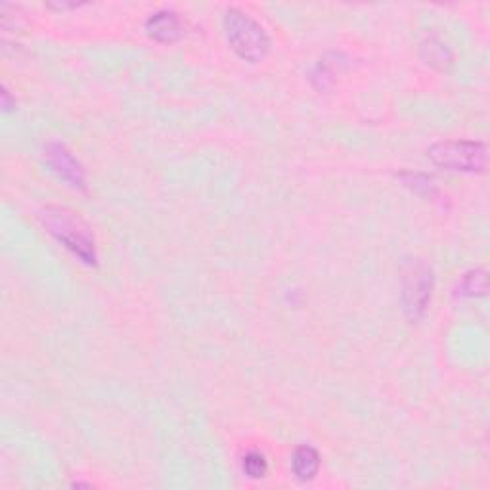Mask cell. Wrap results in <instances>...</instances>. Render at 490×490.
I'll return each mask as SVG.
<instances>
[{"mask_svg": "<svg viewBox=\"0 0 490 490\" xmlns=\"http://www.w3.org/2000/svg\"><path fill=\"white\" fill-rule=\"evenodd\" d=\"M37 216L43 228L56 242H60L67 251H72L84 264L96 266L98 253L92 228L77 213L60 206H46Z\"/></svg>", "mask_w": 490, "mask_h": 490, "instance_id": "1", "label": "cell"}, {"mask_svg": "<svg viewBox=\"0 0 490 490\" xmlns=\"http://www.w3.org/2000/svg\"><path fill=\"white\" fill-rule=\"evenodd\" d=\"M225 33L230 48L249 63L263 62L270 53V39L259 22L249 14L230 8L225 14Z\"/></svg>", "mask_w": 490, "mask_h": 490, "instance_id": "2", "label": "cell"}, {"mask_svg": "<svg viewBox=\"0 0 490 490\" xmlns=\"http://www.w3.org/2000/svg\"><path fill=\"white\" fill-rule=\"evenodd\" d=\"M433 165L454 173H485L488 163V149L477 140H445L428 149Z\"/></svg>", "mask_w": 490, "mask_h": 490, "instance_id": "3", "label": "cell"}, {"mask_svg": "<svg viewBox=\"0 0 490 490\" xmlns=\"http://www.w3.org/2000/svg\"><path fill=\"white\" fill-rule=\"evenodd\" d=\"M435 276L429 264L424 261H408L402 268V311L410 322H418L424 318L431 295H433Z\"/></svg>", "mask_w": 490, "mask_h": 490, "instance_id": "4", "label": "cell"}, {"mask_svg": "<svg viewBox=\"0 0 490 490\" xmlns=\"http://www.w3.org/2000/svg\"><path fill=\"white\" fill-rule=\"evenodd\" d=\"M44 156L53 171L75 190H87V173L81 161L60 142H50L44 148Z\"/></svg>", "mask_w": 490, "mask_h": 490, "instance_id": "5", "label": "cell"}, {"mask_svg": "<svg viewBox=\"0 0 490 490\" xmlns=\"http://www.w3.org/2000/svg\"><path fill=\"white\" fill-rule=\"evenodd\" d=\"M146 31L149 39H154L161 44H171L184 35V24L177 12L159 10L148 18Z\"/></svg>", "mask_w": 490, "mask_h": 490, "instance_id": "6", "label": "cell"}, {"mask_svg": "<svg viewBox=\"0 0 490 490\" xmlns=\"http://www.w3.org/2000/svg\"><path fill=\"white\" fill-rule=\"evenodd\" d=\"M292 467L299 481H312L320 469V454L312 447H299L293 454Z\"/></svg>", "mask_w": 490, "mask_h": 490, "instance_id": "7", "label": "cell"}, {"mask_svg": "<svg viewBox=\"0 0 490 490\" xmlns=\"http://www.w3.org/2000/svg\"><path fill=\"white\" fill-rule=\"evenodd\" d=\"M421 58L426 60V63H429L435 70H448L452 65V50L438 39V37H429L424 43H421Z\"/></svg>", "mask_w": 490, "mask_h": 490, "instance_id": "8", "label": "cell"}, {"mask_svg": "<svg viewBox=\"0 0 490 490\" xmlns=\"http://www.w3.org/2000/svg\"><path fill=\"white\" fill-rule=\"evenodd\" d=\"M488 292V274L486 270H469L464 274L462 282L458 283V295L460 297H485Z\"/></svg>", "mask_w": 490, "mask_h": 490, "instance_id": "9", "label": "cell"}, {"mask_svg": "<svg viewBox=\"0 0 490 490\" xmlns=\"http://www.w3.org/2000/svg\"><path fill=\"white\" fill-rule=\"evenodd\" d=\"M242 469L249 479H261L266 476L268 471V464L264 460V456L261 452H249L244 456L242 462Z\"/></svg>", "mask_w": 490, "mask_h": 490, "instance_id": "10", "label": "cell"}, {"mask_svg": "<svg viewBox=\"0 0 490 490\" xmlns=\"http://www.w3.org/2000/svg\"><path fill=\"white\" fill-rule=\"evenodd\" d=\"M3 98H5V110L8 111V110L12 108V100H10V94H8V91H6V89L3 91Z\"/></svg>", "mask_w": 490, "mask_h": 490, "instance_id": "11", "label": "cell"}]
</instances>
